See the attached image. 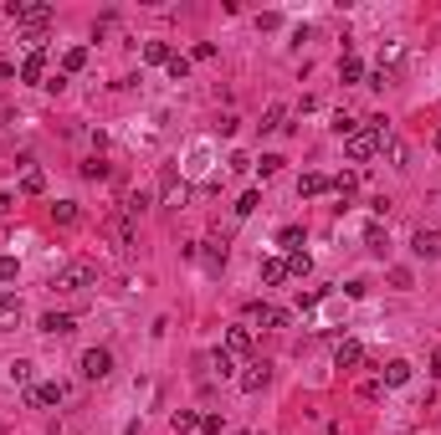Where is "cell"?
<instances>
[{
	"label": "cell",
	"instance_id": "obj_1",
	"mask_svg": "<svg viewBox=\"0 0 441 435\" xmlns=\"http://www.w3.org/2000/svg\"><path fill=\"white\" fill-rule=\"evenodd\" d=\"M385 143H390V128H385V118H370V128H359V134L349 139L344 149H349V159L365 164V159H374V154L385 149Z\"/></svg>",
	"mask_w": 441,
	"mask_h": 435
},
{
	"label": "cell",
	"instance_id": "obj_2",
	"mask_svg": "<svg viewBox=\"0 0 441 435\" xmlns=\"http://www.w3.org/2000/svg\"><path fill=\"white\" fill-rule=\"evenodd\" d=\"M93 282H98V261H87V256H77V261H67V267L57 272L62 292H83V287H93Z\"/></svg>",
	"mask_w": 441,
	"mask_h": 435
},
{
	"label": "cell",
	"instance_id": "obj_3",
	"mask_svg": "<svg viewBox=\"0 0 441 435\" xmlns=\"http://www.w3.org/2000/svg\"><path fill=\"white\" fill-rule=\"evenodd\" d=\"M6 16L16 26H31V31H42V26L51 21V6H42V0H6Z\"/></svg>",
	"mask_w": 441,
	"mask_h": 435
},
{
	"label": "cell",
	"instance_id": "obj_4",
	"mask_svg": "<svg viewBox=\"0 0 441 435\" xmlns=\"http://www.w3.org/2000/svg\"><path fill=\"white\" fill-rule=\"evenodd\" d=\"M62 400H67V384H62V379L31 384V394H26V405H36V410H46V405H62Z\"/></svg>",
	"mask_w": 441,
	"mask_h": 435
},
{
	"label": "cell",
	"instance_id": "obj_5",
	"mask_svg": "<svg viewBox=\"0 0 441 435\" xmlns=\"http://www.w3.org/2000/svg\"><path fill=\"white\" fill-rule=\"evenodd\" d=\"M246 312H252V323H257V328H288V323H293V318H288V308H272V302H252Z\"/></svg>",
	"mask_w": 441,
	"mask_h": 435
},
{
	"label": "cell",
	"instance_id": "obj_6",
	"mask_svg": "<svg viewBox=\"0 0 441 435\" xmlns=\"http://www.w3.org/2000/svg\"><path fill=\"white\" fill-rule=\"evenodd\" d=\"M113 374V353L108 348H87L83 353V379H108Z\"/></svg>",
	"mask_w": 441,
	"mask_h": 435
},
{
	"label": "cell",
	"instance_id": "obj_7",
	"mask_svg": "<svg viewBox=\"0 0 441 435\" xmlns=\"http://www.w3.org/2000/svg\"><path fill=\"white\" fill-rule=\"evenodd\" d=\"M410 251H416L421 261H436V256H441V231H426V226H421L416 236H410Z\"/></svg>",
	"mask_w": 441,
	"mask_h": 435
},
{
	"label": "cell",
	"instance_id": "obj_8",
	"mask_svg": "<svg viewBox=\"0 0 441 435\" xmlns=\"http://www.w3.org/2000/svg\"><path fill=\"white\" fill-rule=\"evenodd\" d=\"M334 364H339V369L365 364V344H359V338H339V348H334Z\"/></svg>",
	"mask_w": 441,
	"mask_h": 435
},
{
	"label": "cell",
	"instance_id": "obj_9",
	"mask_svg": "<svg viewBox=\"0 0 441 435\" xmlns=\"http://www.w3.org/2000/svg\"><path fill=\"white\" fill-rule=\"evenodd\" d=\"M380 384H385V389H400V384H410V364H406V359H390V364L380 369Z\"/></svg>",
	"mask_w": 441,
	"mask_h": 435
},
{
	"label": "cell",
	"instance_id": "obj_10",
	"mask_svg": "<svg viewBox=\"0 0 441 435\" xmlns=\"http://www.w3.org/2000/svg\"><path fill=\"white\" fill-rule=\"evenodd\" d=\"M329 190H334V179L318 175V169H308V175L297 179V195H308V200H313V195H329Z\"/></svg>",
	"mask_w": 441,
	"mask_h": 435
},
{
	"label": "cell",
	"instance_id": "obj_11",
	"mask_svg": "<svg viewBox=\"0 0 441 435\" xmlns=\"http://www.w3.org/2000/svg\"><path fill=\"white\" fill-rule=\"evenodd\" d=\"M108 236H113V246H119V251H128V246H134V226H128V215H113V220H108Z\"/></svg>",
	"mask_w": 441,
	"mask_h": 435
},
{
	"label": "cell",
	"instance_id": "obj_12",
	"mask_svg": "<svg viewBox=\"0 0 441 435\" xmlns=\"http://www.w3.org/2000/svg\"><path fill=\"white\" fill-rule=\"evenodd\" d=\"M42 77H46V51H31L21 62V82H42Z\"/></svg>",
	"mask_w": 441,
	"mask_h": 435
},
{
	"label": "cell",
	"instance_id": "obj_13",
	"mask_svg": "<svg viewBox=\"0 0 441 435\" xmlns=\"http://www.w3.org/2000/svg\"><path fill=\"white\" fill-rule=\"evenodd\" d=\"M262 282H267V287L288 282V256H267V261H262Z\"/></svg>",
	"mask_w": 441,
	"mask_h": 435
},
{
	"label": "cell",
	"instance_id": "obj_14",
	"mask_svg": "<svg viewBox=\"0 0 441 435\" xmlns=\"http://www.w3.org/2000/svg\"><path fill=\"white\" fill-rule=\"evenodd\" d=\"M267 379H272V369H267V364H252V369L241 374V389L257 394V389H267Z\"/></svg>",
	"mask_w": 441,
	"mask_h": 435
},
{
	"label": "cell",
	"instance_id": "obj_15",
	"mask_svg": "<svg viewBox=\"0 0 441 435\" xmlns=\"http://www.w3.org/2000/svg\"><path fill=\"white\" fill-rule=\"evenodd\" d=\"M72 328H77V318H72V312H46V318H42V333H72Z\"/></svg>",
	"mask_w": 441,
	"mask_h": 435
},
{
	"label": "cell",
	"instance_id": "obj_16",
	"mask_svg": "<svg viewBox=\"0 0 441 435\" xmlns=\"http://www.w3.org/2000/svg\"><path fill=\"white\" fill-rule=\"evenodd\" d=\"M277 246H282L288 256H293V251H303V226H282V231H277Z\"/></svg>",
	"mask_w": 441,
	"mask_h": 435
},
{
	"label": "cell",
	"instance_id": "obj_17",
	"mask_svg": "<svg viewBox=\"0 0 441 435\" xmlns=\"http://www.w3.org/2000/svg\"><path fill=\"white\" fill-rule=\"evenodd\" d=\"M365 246H370V251H374V256H385V246H390V231H385V226H380V220H374V226L365 231Z\"/></svg>",
	"mask_w": 441,
	"mask_h": 435
},
{
	"label": "cell",
	"instance_id": "obj_18",
	"mask_svg": "<svg viewBox=\"0 0 441 435\" xmlns=\"http://www.w3.org/2000/svg\"><path fill=\"white\" fill-rule=\"evenodd\" d=\"M211 369H216L220 379H231V374H236V353H231V348H216L211 353Z\"/></svg>",
	"mask_w": 441,
	"mask_h": 435
},
{
	"label": "cell",
	"instance_id": "obj_19",
	"mask_svg": "<svg viewBox=\"0 0 441 435\" xmlns=\"http://www.w3.org/2000/svg\"><path fill=\"white\" fill-rule=\"evenodd\" d=\"M226 348H231V353H246V348H252V328H246V323H236V328L226 333Z\"/></svg>",
	"mask_w": 441,
	"mask_h": 435
},
{
	"label": "cell",
	"instance_id": "obj_20",
	"mask_svg": "<svg viewBox=\"0 0 441 435\" xmlns=\"http://www.w3.org/2000/svg\"><path fill=\"white\" fill-rule=\"evenodd\" d=\"M329 128H334V134H344V139H354V134H359L365 123H359L354 113H334V123H329Z\"/></svg>",
	"mask_w": 441,
	"mask_h": 435
},
{
	"label": "cell",
	"instance_id": "obj_21",
	"mask_svg": "<svg viewBox=\"0 0 441 435\" xmlns=\"http://www.w3.org/2000/svg\"><path fill=\"white\" fill-rule=\"evenodd\" d=\"M0 323H6V328L21 323V297H6V292H0Z\"/></svg>",
	"mask_w": 441,
	"mask_h": 435
},
{
	"label": "cell",
	"instance_id": "obj_22",
	"mask_svg": "<svg viewBox=\"0 0 441 435\" xmlns=\"http://www.w3.org/2000/svg\"><path fill=\"white\" fill-rule=\"evenodd\" d=\"M359 77H365V62L344 51V62H339V82H359Z\"/></svg>",
	"mask_w": 441,
	"mask_h": 435
},
{
	"label": "cell",
	"instance_id": "obj_23",
	"mask_svg": "<svg viewBox=\"0 0 441 435\" xmlns=\"http://www.w3.org/2000/svg\"><path fill=\"white\" fill-rule=\"evenodd\" d=\"M83 67H87V46H67V57H62V72L72 77V72H83Z\"/></svg>",
	"mask_w": 441,
	"mask_h": 435
},
{
	"label": "cell",
	"instance_id": "obj_24",
	"mask_svg": "<svg viewBox=\"0 0 441 435\" xmlns=\"http://www.w3.org/2000/svg\"><path fill=\"white\" fill-rule=\"evenodd\" d=\"M51 220H57V226H77V205L72 200H57V205H51Z\"/></svg>",
	"mask_w": 441,
	"mask_h": 435
},
{
	"label": "cell",
	"instance_id": "obj_25",
	"mask_svg": "<svg viewBox=\"0 0 441 435\" xmlns=\"http://www.w3.org/2000/svg\"><path fill=\"white\" fill-rule=\"evenodd\" d=\"M170 425H175L180 435H190V430H200V415H196V410H175V420H170Z\"/></svg>",
	"mask_w": 441,
	"mask_h": 435
},
{
	"label": "cell",
	"instance_id": "obj_26",
	"mask_svg": "<svg viewBox=\"0 0 441 435\" xmlns=\"http://www.w3.org/2000/svg\"><path fill=\"white\" fill-rule=\"evenodd\" d=\"M308 272H313V256H308V251H293L288 256V276H308Z\"/></svg>",
	"mask_w": 441,
	"mask_h": 435
},
{
	"label": "cell",
	"instance_id": "obj_27",
	"mask_svg": "<svg viewBox=\"0 0 441 435\" xmlns=\"http://www.w3.org/2000/svg\"><path fill=\"white\" fill-rule=\"evenodd\" d=\"M205 246H211V251H205V267L220 272V267H226V241H205Z\"/></svg>",
	"mask_w": 441,
	"mask_h": 435
},
{
	"label": "cell",
	"instance_id": "obj_28",
	"mask_svg": "<svg viewBox=\"0 0 441 435\" xmlns=\"http://www.w3.org/2000/svg\"><path fill=\"white\" fill-rule=\"evenodd\" d=\"M175 51L164 46V42H144V62H154V67H159V62H170Z\"/></svg>",
	"mask_w": 441,
	"mask_h": 435
},
{
	"label": "cell",
	"instance_id": "obj_29",
	"mask_svg": "<svg viewBox=\"0 0 441 435\" xmlns=\"http://www.w3.org/2000/svg\"><path fill=\"white\" fill-rule=\"evenodd\" d=\"M21 190H26V195H42V190H46V175H42V169H26Z\"/></svg>",
	"mask_w": 441,
	"mask_h": 435
},
{
	"label": "cell",
	"instance_id": "obj_30",
	"mask_svg": "<svg viewBox=\"0 0 441 435\" xmlns=\"http://www.w3.org/2000/svg\"><path fill=\"white\" fill-rule=\"evenodd\" d=\"M282 164H288V159H282V154H262V164H257V175H262V179H272V175H277Z\"/></svg>",
	"mask_w": 441,
	"mask_h": 435
},
{
	"label": "cell",
	"instance_id": "obj_31",
	"mask_svg": "<svg viewBox=\"0 0 441 435\" xmlns=\"http://www.w3.org/2000/svg\"><path fill=\"white\" fill-rule=\"evenodd\" d=\"M282 118H288V108H282V103H272V108H267V118H262V134H272V128H282Z\"/></svg>",
	"mask_w": 441,
	"mask_h": 435
},
{
	"label": "cell",
	"instance_id": "obj_32",
	"mask_svg": "<svg viewBox=\"0 0 441 435\" xmlns=\"http://www.w3.org/2000/svg\"><path fill=\"white\" fill-rule=\"evenodd\" d=\"M10 384H31V364H26V359L10 364Z\"/></svg>",
	"mask_w": 441,
	"mask_h": 435
},
{
	"label": "cell",
	"instance_id": "obj_33",
	"mask_svg": "<svg viewBox=\"0 0 441 435\" xmlns=\"http://www.w3.org/2000/svg\"><path fill=\"white\" fill-rule=\"evenodd\" d=\"M257 205H262V195H257V190H246V195H241V200H236V215H252V210H257Z\"/></svg>",
	"mask_w": 441,
	"mask_h": 435
},
{
	"label": "cell",
	"instance_id": "obj_34",
	"mask_svg": "<svg viewBox=\"0 0 441 435\" xmlns=\"http://www.w3.org/2000/svg\"><path fill=\"white\" fill-rule=\"evenodd\" d=\"M164 67H170V77H175V82H185V77H190V62H185V57H170Z\"/></svg>",
	"mask_w": 441,
	"mask_h": 435
},
{
	"label": "cell",
	"instance_id": "obj_35",
	"mask_svg": "<svg viewBox=\"0 0 441 435\" xmlns=\"http://www.w3.org/2000/svg\"><path fill=\"white\" fill-rule=\"evenodd\" d=\"M380 389H385L380 379H365V384H359V400H380Z\"/></svg>",
	"mask_w": 441,
	"mask_h": 435
},
{
	"label": "cell",
	"instance_id": "obj_36",
	"mask_svg": "<svg viewBox=\"0 0 441 435\" xmlns=\"http://www.w3.org/2000/svg\"><path fill=\"white\" fill-rule=\"evenodd\" d=\"M390 159H395L400 169H406V159H410V149H406V143H400V139H390Z\"/></svg>",
	"mask_w": 441,
	"mask_h": 435
},
{
	"label": "cell",
	"instance_id": "obj_37",
	"mask_svg": "<svg viewBox=\"0 0 441 435\" xmlns=\"http://www.w3.org/2000/svg\"><path fill=\"white\" fill-rule=\"evenodd\" d=\"M83 175H87V179H103V175H108V164H103V159H87Z\"/></svg>",
	"mask_w": 441,
	"mask_h": 435
},
{
	"label": "cell",
	"instance_id": "obj_38",
	"mask_svg": "<svg viewBox=\"0 0 441 435\" xmlns=\"http://www.w3.org/2000/svg\"><path fill=\"white\" fill-rule=\"evenodd\" d=\"M354 184H359L354 175H339V179H334V190H339V195H344V200H349V195H354Z\"/></svg>",
	"mask_w": 441,
	"mask_h": 435
},
{
	"label": "cell",
	"instance_id": "obj_39",
	"mask_svg": "<svg viewBox=\"0 0 441 435\" xmlns=\"http://www.w3.org/2000/svg\"><path fill=\"white\" fill-rule=\"evenodd\" d=\"M390 287H400V292H406V287H410V272H406V267H390Z\"/></svg>",
	"mask_w": 441,
	"mask_h": 435
},
{
	"label": "cell",
	"instance_id": "obj_40",
	"mask_svg": "<svg viewBox=\"0 0 441 435\" xmlns=\"http://www.w3.org/2000/svg\"><path fill=\"white\" fill-rule=\"evenodd\" d=\"M0 282H16V256H0Z\"/></svg>",
	"mask_w": 441,
	"mask_h": 435
},
{
	"label": "cell",
	"instance_id": "obj_41",
	"mask_svg": "<svg viewBox=\"0 0 441 435\" xmlns=\"http://www.w3.org/2000/svg\"><path fill=\"white\" fill-rule=\"evenodd\" d=\"M200 430L205 435H220V415H200Z\"/></svg>",
	"mask_w": 441,
	"mask_h": 435
},
{
	"label": "cell",
	"instance_id": "obj_42",
	"mask_svg": "<svg viewBox=\"0 0 441 435\" xmlns=\"http://www.w3.org/2000/svg\"><path fill=\"white\" fill-rule=\"evenodd\" d=\"M0 77H16V67H10V62H6V57H0Z\"/></svg>",
	"mask_w": 441,
	"mask_h": 435
},
{
	"label": "cell",
	"instance_id": "obj_43",
	"mask_svg": "<svg viewBox=\"0 0 441 435\" xmlns=\"http://www.w3.org/2000/svg\"><path fill=\"white\" fill-rule=\"evenodd\" d=\"M436 149H441V128H436Z\"/></svg>",
	"mask_w": 441,
	"mask_h": 435
},
{
	"label": "cell",
	"instance_id": "obj_44",
	"mask_svg": "<svg viewBox=\"0 0 441 435\" xmlns=\"http://www.w3.org/2000/svg\"><path fill=\"white\" fill-rule=\"evenodd\" d=\"M128 435H139V425H128Z\"/></svg>",
	"mask_w": 441,
	"mask_h": 435
}]
</instances>
